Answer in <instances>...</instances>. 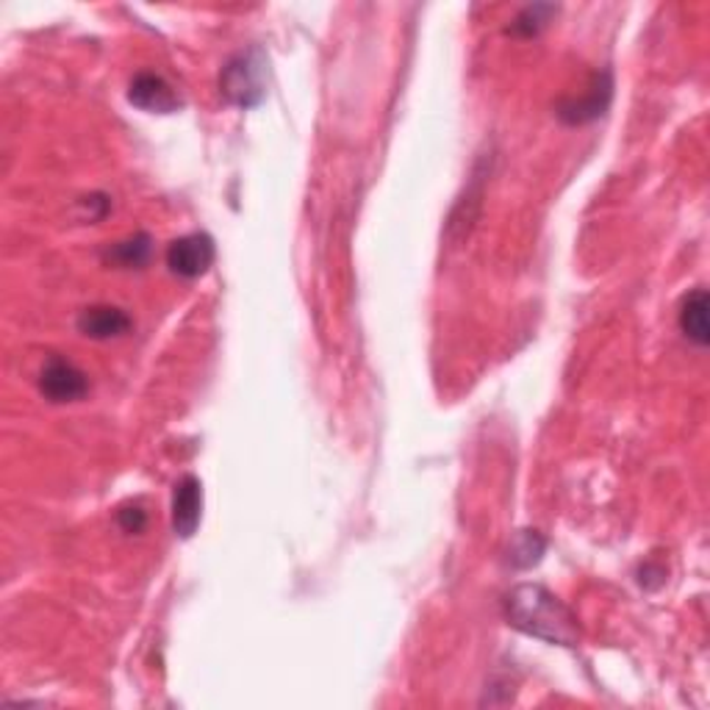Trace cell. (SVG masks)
I'll return each instance as SVG.
<instances>
[{"label":"cell","mask_w":710,"mask_h":710,"mask_svg":"<svg viewBox=\"0 0 710 710\" xmlns=\"http://www.w3.org/2000/svg\"><path fill=\"white\" fill-rule=\"evenodd\" d=\"M508 624L533 639L558 647H578L580 624L578 617L539 583H519L502 600Z\"/></svg>","instance_id":"1"},{"label":"cell","mask_w":710,"mask_h":710,"mask_svg":"<svg viewBox=\"0 0 710 710\" xmlns=\"http://www.w3.org/2000/svg\"><path fill=\"white\" fill-rule=\"evenodd\" d=\"M222 98L239 109H256L267 98V56L261 48L239 50L220 72Z\"/></svg>","instance_id":"2"},{"label":"cell","mask_w":710,"mask_h":710,"mask_svg":"<svg viewBox=\"0 0 710 710\" xmlns=\"http://www.w3.org/2000/svg\"><path fill=\"white\" fill-rule=\"evenodd\" d=\"M39 391L53 406L78 402L89 394V378L64 356H50L39 369Z\"/></svg>","instance_id":"3"},{"label":"cell","mask_w":710,"mask_h":710,"mask_svg":"<svg viewBox=\"0 0 710 710\" xmlns=\"http://www.w3.org/2000/svg\"><path fill=\"white\" fill-rule=\"evenodd\" d=\"M217 259L214 239L209 233H187V237L176 239L167 250V267H170L172 276L183 278V281H194V278H203L211 270Z\"/></svg>","instance_id":"4"},{"label":"cell","mask_w":710,"mask_h":710,"mask_svg":"<svg viewBox=\"0 0 710 710\" xmlns=\"http://www.w3.org/2000/svg\"><path fill=\"white\" fill-rule=\"evenodd\" d=\"M203 519V483L194 474H183L172 491V530L178 539H192Z\"/></svg>","instance_id":"5"},{"label":"cell","mask_w":710,"mask_h":710,"mask_svg":"<svg viewBox=\"0 0 710 710\" xmlns=\"http://www.w3.org/2000/svg\"><path fill=\"white\" fill-rule=\"evenodd\" d=\"M128 100L137 109L150 111V114H176L183 106L176 89L159 72H139V76H133L131 87H128Z\"/></svg>","instance_id":"6"},{"label":"cell","mask_w":710,"mask_h":710,"mask_svg":"<svg viewBox=\"0 0 710 710\" xmlns=\"http://www.w3.org/2000/svg\"><path fill=\"white\" fill-rule=\"evenodd\" d=\"M611 76H608V72L594 76L589 94L580 100H563V103L558 106V117H561L563 122H569V126H583V122L597 120V117L608 109V103H611Z\"/></svg>","instance_id":"7"},{"label":"cell","mask_w":710,"mask_h":710,"mask_svg":"<svg viewBox=\"0 0 710 710\" xmlns=\"http://www.w3.org/2000/svg\"><path fill=\"white\" fill-rule=\"evenodd\" d=\"M131 328L133 320L117 306H89L78 314V331L87 339H98V342L126 337Z\"/></svg>","instance_id":"8"},{"label":"cell","mask_w":710,"mask_h":710,"mask_svg":"<svg viewBox=\"0 0 710 710\" xmlns=\"http://www.w3.org/2000/svg\"><path fill=\"white\" fill-rule=\"evenodd\" d=\"M708 311H710V298L706 289H694V292L686 294L683 306H680V331L689 342H694L697 348H708L710 344V322H708Z\"/></svg>","instance_id":"9"},{"label":"cell","mask_w":710,"mask_h":710,"mask_svg":"<svg viewBox=\"0 0 710 710\" xmlns=\"http://www.w3.org/2000/svg\"><path fill=\"white\" fill-rule=\"evenodd\" d=\"M150 256H153V239H150V233H133V237L109 244L103 250V261L117 267V270H142L150 261Z\"/></svg>","instance_id":"10"},{"label":"cell","mask_w":710,"mask_h":710,"mask_svg":"<svg viewBox=\"0 0 710 710\" xmlns=\"http://www.w3.org/2000/svg\"><path fill=\"white\" fill-rule=\"evenodd\" d=\"M547 550V541L539 530H519L511 544V563L517 569H530L541 561Z\"/></svg>","instance_id":"11"},{"label":"cell","mask_w":710,"mask_h":710,"mask_svg":"<svg viewBox=\"0 0 710 710\" xmlns=\"http://www.w3.org/2000/svg\"><path fill=\"white\" fill-rule=\"evenodd\" d=\"M556 11H558L556 6H550V3L524 6V9L517 14V20L511 22V31L517 33V37H536L541 28H547V22L552 20V14H556Z\"/></svg>","instance_id":"12"},{"label":"cell","mask_w":710,"mask_h":710,"mask_svg":"<svg viewBox=\"0 0 710 710\" xmlns=\"http://www.w3.org/2000/svg\"><path fill=\"white\" fill-rule=\"evenodd\" d=\"M117 524H120L126 533H142L148 528V513L142 506H126L117 511Z\"/></svg>","instance_id":"13"}]
</instances>
